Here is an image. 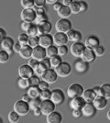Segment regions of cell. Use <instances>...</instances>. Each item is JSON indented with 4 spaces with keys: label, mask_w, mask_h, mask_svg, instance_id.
I'll list each match as a JSON object with an SVG mask.
<instances>
[{
    "label": "cell",
    "mask_w": 110,
    "mask_h": 123,
    "mask_svg": "<svg viewBox=\"0 0 110 123\" xmlns=\"http://www.w3.org/2000/svg\"><path fill=\"white\" fill-rule=\"evenodd\" d=\"M84 88V86L79 84V83H73L70 85L67 88V97L70 98H77V97H82Z\"/></svg>",
    "instance_id": "6da1fadb"
},
{
    "label": "cell",
    "mask_w": 110,
    "mask_h": 123,
    "mask_svg": "<svg viewBox=\"0 0 110 123\" xmlns=\"http://www.w3.org/2000/svg\"><path fill=\"white\" fill-rule=\"evenodd\" d=\"M72 27H73L72 22L68 18H60L55 23V30L57 32L67 33L72 30Z\"/></svg>",
    "instance_id": "7a4b0ae2"
},
{
    "label": "cell",
    "mask_w": 110,
    "mask_h": 123,
    "mask_svg": "<svg viewBox=\"0 0 110 123\" xmlns=\"http://www.w3.org/2000/svg\"><path fill=\"white\" fill-rule=\"evenodd\" d=\"M54 70H55V72L57 73L59 77H67L72 73V66L67 62H63Z\"/></svg>",
    "instance_id": "3957f363"
},
{
    "label": "cell",
    "mask_w": 110,
    "mask_h": 123,
    "mask_svg": "<svg viewBox=\"0 0 110 123\" xmlns=\"http://www.w3.org/2000/svg\"><path fill=\"white\" fill-rule=\"evenodd\" d=\"M29 103L23 101L22 99H19L14 104V111H16L19 116H26L29 112Z\"/></svg>",
    "instance_id": "277c9868"
},
{
    "label": "cell",
    "mask_w": 110,
    "mask_h": 123,
    "mask_svg": "<svg viewBox=\"0 0 110 123\" xmlns=\"http://www.w3.org/2000/svg\"><path fill=\"white\" fill-rule=\"evenodd\" d=\"M56 105L51 100V99H46V100H41L40 109L41 111V115L47 116L50 113L53 112L55 110Z\"/></svg>",
    "instance_id": "5b68a950"
},
{
    "label": "cell",
    "mask_w": 110,
    "mask_h": 123,
    "mask_svg": "<svg viewBox=\"0 0 110 123\" xmlns=\"http://www.w3.org/2000/svg\"><path fill=\"white\" fill-rule=\"evenodd\" d=\"M51 100L52 101L56 106L57 105H62L64 100H65V94L62 89L57 88L53 89L52 91V96H51Z\"/></svg>",
    "instance_id": "8992f818"
},
{
    "label": "cell",
    "mask_w": 110,
    "mask_h": 123,
    "mask_svg": "<svg viewBox=\"0 0 110 123\" xmlns=\"http://www.w3.org/2000/svg\"><path fill=\"white\" fill-rule=\"evenodd\" d=\"M41 77L43 81L47 82L48 84H53L57 81L59 76L53 68H50V69H47L46 71H44Z\"/></svg>",
    "instance_id": "52a82bcc"
},
{
    "label": "cell",
    "mask_w": 110,
    "mask_h": 123,
    "mask_svg": "<svg viewBox=\"0 0 110 123\" xmlns=\"http://www.w3.org/2000/svg\"><path fill=\"white\" fill-rule=\"evenodd\" d=\"M85 46H84V43H82L81 41L78 42H73V44L70 47V52L73 57H76V58H81L83 52H84Z\"/></svg>",
    "instance_id": "ba28073f"
},
{
    "label": "cell",
    "mask_w": 110,
    "mask_h": 123,
    "mask_svg": "<svg viewBox=\"0 0 110 123\" xmlns=\"http://www.w3.org/2000/svg\"><path fill=\"white\" fill-rule=\"evenodd\" d=\"M20 18L21 19H22V21L34 23L35 18H36V12H35V10L33 8L23 9L20 13Z\"/></svg>",
    "instance_id": "9c48e42d"
},
{
    "label": "cell",
    "mask_w": 110,
    "mask_h": 123,
    "mask_svg": "<svg viewBox=\"0 0 110 123\" xmlns=\"http://www.w3.org/2000/svg\"><path fill=\"white\" fill-rule=\"evenodd\" d=\"M17 73H18V75L20 78L29 79L34 74V70L28 63H26V64H22L19 66Z\"/></svg>",
    "instance_id": "30bf717a"
},
{
    "label": "cell",
    "mask_w": 110,
    "mask_h": 123,
    "mask_svg": "<svg viewBox=\"0 0 110 123\" xmlns=\"http://www.w3.org/2000/svg\"><path fill=\"white\" fill-rule=\"evenodd\" d=\"M47 57V53H46V49L41 46H37L33 48L32 50V57L33 59H35L37 61L41 62L43 59H45Z\"/></svg>",
    "instance_id": "8fae6325"
},
{
    "label": "cell",
    "mask_w": 110,
    "mask_h": 123,
    "mask_svg": "<svg viewBox=\"0 0 110 123\" xmlns=\"http://www.w3.org/2000/svg\"><path fill=\"white\" fill-rule=\"evenodd\" d=\"M53 44L56 46H61V45H67L68 42V37L66 33L63 32H56L53 35Z\"/></svg>",
    "instance_id": "7c38bea8"
},
{
    "label": "cell",
    "mask_w": 110,
    "mask_h": 123,
    "mask_svg": "<svg viewBox=\"0 0 110 123\" xmlns=\"http://www.w3.org/2000/svg\"><path fill=\"white\" fill-rule=\"evenodd\" d=\"M37 26H38V36H41L43 34H49L52 30V25L49 20L41 22L37 24Z\"/></svg>",
    "instance_id": "4fadbf2b"
},
{
    "label": "cell",
    "mask_w": 110,
    "mask_h": 123,
    "mask_svg": "<svg viewBox=\"0 0 110 123\" xmlns=\"http://www.w3.org/2000/svg\"><path fill=\"white\" fill-rule=\"evenodd\" d=\"M53 44V37L49 34H43L39 36V45L47 49L48 47L52 46Z\"/></svg>",
    "instance_id": "5bb4252c"
},
{
    "label": "cell",
    "mask_w": 110,
    "mask_h": 123,
    "mask_svg": "<svg viewBox=\"0 0 110 123\" xmlns=\"http://www.w3.org/2000/svg\"><path fill=\"white\" fill-rule=\"evenodd\" d=\"M100 45V40L99 38L95 35H91V36L87 37V39L85 40L84 42V46L85 48H88L91 50H94L97 46Z\"/></svg>",
    "instance_id": "9a60e30c"
},
{
    "label": "cell",
    "mask_w": 110,
    "mask_h": 123,
    "mask_svg": "<svg viewBox=\"0 0 110 123\" xmlns=\"http://www.w3.org/2000/svg\"><path fill=\"white\" fill-rule=\"evenodd\" d=\"M92 103L96 110H104L107 107V99L103 96H96Z\"/></svg>",
    "instance_id": "2e32d148"
},
{
    "label": "cell",
    "mask_w": 110,
    "mask_h": 123,
    "mask_svg": "<svg viewBox=\"0 0 110 123\" xmlns=\"http://www.w3.org/2000/svg\"><path fill=\"white\" fill-rule=\"evenodd\" d=\"M96 108H94L93 103H86L84 106V108H82V113L83 116L86 118H92L96 114Z\"/></svg>",
    "instance_id": "e0dca14e"
},
{
    "label": "cell",
    "mask_w": 110,
    "mask_h": 123,
    "mask_svg": "<svg viewBox=\"0 0 110 123\" xmlns=\"http://www.w3.org/2000/svg\"><path fill=\"white\" fill-rule=\"evenodd\" d=\"M47 123H62L63 122V115L59 111H53L46 116Z\"/></svg>",
    "instance_id": "ac0fdd59"
},
{
    "label": "cell",
    "mask_w": 110,
    "mask_h": 123,
    "mask_svg": "<svg viewBox=\"0 0 110 123\" xmlns=\"http://www.w3.org/2000/svg\"><path fill=\"white\" fill-rule=\"evenodd\" d=\"M86 104L85 100L82 97H77V98H71L70 101V107L72 109H81L84 108V106Z\"/></svg>",
    "instance_id": "d6986e66"
},
{
    "label": "cell",
    "mask_w": 110,
    "mask_h": 123,
    "mask_svg": "<svg viewBox=\"0 0 110 123\" xmlns=\"http://www.w3.org/2000/svg\"><path fill=\"white\" fill-rule=\"evenodd\" d=\"M66 34H67V37H68V41L73 42H73L81 41V40L83 39V35H82L81 31H77V30H74V29H72Z\"/></svg>",
    "instance_id": "ffe728a7"
},
{
    "label": "cell",
    "mask_w": 110,
    "mask_h": 123,
    "mask_svg": "<svg viewBox=\"0 0 110 123\" xmlns=\"http://www.w3.org/2000/svg\"><path fill=\"white\" fill-rule=\"evenodd\" d=\"M95 58H96V56L94 54V50H91V49H88V48H85L84 49V52H83V54L81 56L82 60H84V62H86L88 63L94 62L95 60Z\"/></svg>",
    "instance_id": "44dd1931"
},
{
    "label": "cell",
    "mask_w": 110,
    "mask_h": 123,
    "mask_svg": "<svg viewBox=\"0 0 110 123\" xmlns=\"http://www.w3.org/2000/svg\"><path fill=\"white\" fill-rule=\"evenodd\" d=\"M14 44H15V41L13 40V38L6 36L3 41H1L0 47L2 48V50H5V51H10V50H13Z\"/></svg>",
    "instance_id": "7402d4cb"
},
{
    "label": "cell",
    "mask_w": 110,
    "mask_h": 123,
    "mask_svg": "<svg viewBox=\"0 0 110 123\" xmlns=\"http://www.w3.org/2000/svg\"><path fill=\"white\" fill-rule=\"evenodd\" d=\"M32 49L31 47H29L28 44H25V45H22L21 46V49L18 54L21 58L23 59H26V60H29L32 57Z\"/></svg>",
    "instance_id": "603a6c76"
},
{
    "label": "cell",
    "mask_w": 110,
    "mask_h": 123,
    "mask_svg": "<svg viewBox=\"0 0 110 123\" xmlns=\"http://www.w3.org/2000/svg\"><path fill=\"white\" fill-rule=\"evenodd\" d=\"M74 68H75V70L78 73L84 74V73L88 71V69H89V63L86 62H84V60H82V59H80V60L75 62V63H74Z\"/></svg>",
    "instance_id": "cb8c5ba5"
},
{
    "label": "cell",
    "mask_w": 110,
    "mask_h": 123,
    "mask_svg": "<svg viewBox=\"0 0 110 123\" xmlns=\"http://www.w3.org/2000/svg\"><path fill=\"white\" fill-rule=\"evenodd\" d=\"M96 95L94 94L93 88H89V89H85L83 92V95H82V98L85 100L86 103H92L94 101V99L95 98Z\"/></svg>",
    "instance_id": "d4e9b609"
},
{
    "label": "cell",
    "mask_w": 110,
    "mask_h": 123,
    "mask_svg": "<svg viewBox=\"0 0 110 123\" xmlns=\"http://www.w3.org/2000/svg\"><path fill=\"white\" fill-rule=\"evenodd\" d=\"M57 15L61 18H68L69 17L72 15V13H71V10H70L69 6L63 5V6L57 11Z\"/></svg>",
    "instance_id": "484cf974"
},
{
    "label": "cell",
    "mask_w": 110,
    "mask_h": 123,
    "mask_svg": "<svg viewBox=\"0 0 110 123\" xmlns=\"http://www.w3.org/2000/svg\"><path fill=\"white\" fill-rule=\"evenodd\" d=\"M27 94L29 96L30 98H40L41 94V89L39 86H29L27 90Z\"/></svg>",
    "instance_id": "4316f807"
},
{
    "label": "cell",
    "mask_w": 110,
    "mask_h": 123,
    "mask_svg": "<svg viewBox=\"0 0 110 123\" xmlns=\"http://www.w3.org/2000/svg\"><path fill=\"white\" fill-rule=\"evenodd\" d=\"M100 91H101V96H103L106 99L110 98V84L109 83H105L103 84L100 86Z\"/></svg>",
    "instance_id": "83f0119b"
},
{
    "label": "cell",
    "mask_w": 110,
    "mask_h": 123,
    "mask_svg": "<svg viewBox=\"0 0 110 123\" xmlns=\"http://www.w3.org/2000/svg\"><path fill=\"white\" fill-rule=\"evenodd\" d=\"M49 59H50V62H51V67L53 69H55L59 64H61L63 62V59L60 55H55V56L51 57Z\"/></svg>",
    "instance_id": "f1b7e54d"
},
{
    "label": "cell",
    "mask_w": 110,
    "mask_h": 123,
    "mask_svg": "<svg viewBox=\"0 0 110 123\" xmlns=\"http://www.w3.org/2000/svg\"><path fill=\"white\" fill-rule=\"evenodd\" d=\"M41 103V99L40 98H31V99H30V101L29 102V109H30V110H34V109H36V108H40Z\"/></svg>",
    "instance_id": "f546056e"
},
{
    "label": "cell",
    "mask_w": 110,
    "mask_h": 123,
    "mask_svg": "<svg viewBox=\"0 0 110 123\" xmlns=\"http://www.w3.org/2000/svg\"><path fill=\"white\" fill-rule=\"evenodd\" d=\"M46 53H47L48 58L58 55V47L56 45H54V44H52V46L48 47L46 49Z\"/></svg>",
    "instance_id": "4dcf8cb0"
},
{
    "label": "cell",
    "mask_w": 110,
    "mask_h": 123,
    "mask_svg": "<svg viewBox=\"0 0 110 123\" xmlns=\"http://www.w3.org/2000/svg\"><path fill=\"white\" fill-rule=\"evenodd\" d=\"M29 37H36L38 36V26L35 23H32L30 27L29 28V30L26 31Z\"/></svg>",
    "instance_id": "1f68e13d"
},
{
    "label": "cell",
    "mask_w": 110,
    "mask_h": 123,
    "mask_svg": "<svg viewBox=\"0 0 110 123\" xmlns=\"http://www.w3.org/2000/svg\"><path fill=\"white\" fill-rule=\"evenodd\" d=\"M20 116L16 112V111H10L8 113V116H7V119L10 123H17L19 120Z\"/></svg>",
    "instance_id": "d6a6232c"
},
{
    "label": "cell",
    "mask_w": 110,
    "mask_h": 123,
    "mask_svg": "<svg viewBox=\"0 0 110 123\" xmlns=\"http://www.w3.org/2000/svg\"><path fill=\"white\" fill-rule=\"evenodd\" d=\"M70 10L72 14H78L81 12V8H80V4H79V1H75L73 0V2L70 5Z\"/></svg>",
    "instance_id": "836d02e7"
},
{
    "label": "cell",
    "mask_w": 110,
    "mask_h": 123,
    "mask_svg": "<svg viewBox=\"0 0 110 123\" xmlns=\"http://www.w3.org/2000/svg\"><path fill=\"white\" fill-rule=\"evenodd\" d=\"M17 86L21 89H28L29 87V81L26 78H20L17 80Z\"/></svg>",
    "instance_id": "e575fe53"
},
{
    "label": "cell",
    "mask_w": 110,
    "mask_h": 123,
    "mask_svg": "<svg viewBox=\"0 0 110 123\" xmlns=\"http://www.w3.org/2000/svg\"><path fill=\"white\" fill-rule=\"evenodd\" d=\"M10 55L5 50H0V63H6L9 61Z\"/></svg>",
    "instance_id": "d590c367"
},
{
    "label": "cell",
    "mask_w": 110,
    "mask_h": 123,
    "mask_svg": "<svg viewBox=\"0 0 110 123\" xmlns=\"http://www.w3.org/2000/svg\"><path fill=\"white\" fill-rule=\"evenodd\" d=\"M20 5L23 9L33 8L34 7V0H20Z\"/></svg>",
    "instance_id": "8d00e7d4"
},
{
    "label": "cell",
    "mask_w": 110,
    "mask_h": 123,
    "mask_svg": "<svg viewBox=\"0 0 110 123\" xmlns=\"http://www.w3.org/2000/svg\"><path fill=\"white\" fill-rule=\"evenodd\" d=\"M51 96H52V90L49 89H44L41 91L40 94V98L41 100H46V99H51Z\"/></svg>",
    "instance_id": "74e56055"
},
{
    "label": "cell",
    "mask_w": 110,
    "mask_h": 123,
    "mask_svg": "<svg viewBox=\"0 0 110 123\" xmlns=\"http://www.w3.org/2000/svg\"><path fill=\"white\" fill-rule=\"evenodd\" d=\"M28 45L29 47H31L32 49L37 46H39V36L29 37V41H28Z\"/></svg>",
    "instance_id": "f35d334b"
},
{
    "label": "cell",
    "mask_w": 110,
    "mask_h": 123,
    "mask_svg": "<svg viewBox=\"0 0 110 123\" xmlns=\"http://www.w3.org/2000/svg\"><path fill=\"white\" fill-rule=\"evenodd\" d=\"M29 86H38L39 84L41 82V79H40V76H38L36 74H33L29 79Z\"/></svg>",
    "instance_id": "ab89813d"
},
{
    "label": "cell",
    "mask_w": 110,
    "mask_h": 123,
    "mask_svg": "<svg viewBox=\"0 0 110 123\" xmlns=\"http://www.w3.org/2000/svg\"><path fill=\"white\" fill-rule=\"evenodd\" d=\"M94 51L95 56H96V57H101V56H103V55L105 54V46H104V45H101V44H100L99 46H97L95 49H94Z\"/></svg>",
    "instance_id": "60d3db41"
},
{
    "label": "cell",
    "mask_w": 110,
    "mask_h": 123,
    "mask_svg": "<svg viewBox=\"0 0 110 123\" xmlns=\"http://www.w3.org/2000/svg\"><path fill=\"white\" fill-rule=\"evenodd\" d=\"M69 51V49L67 45H61L58 46V55H60L61 57L65 56Z\"/></svg>",
    "instance_id": "b9f144b4"
},
{
    "label": "cell",
    "mask_w": 110,
    "mask_h": 123,
    "mask_svg": "<svg viewBox=\"0 0 110 123\" xmlns=\"http://www.w3.org/2000/svg\"><path fill=\"white\" fill-rule=\"evenodd\" d=\"M29 37L28 36L26 32L25 33H21L18 35V42L20 43L21 45H25V44H28V41H29Z\"/></svg>",
    "instance_id": "7bdbcfd3"
},
{
    "label": "cell",
    "mask_w": 110,
    "mask_h": 123,
    "mask_svg": "<svg viewBox=\"0 0 110 123\" xmlns=\"http://www.w3.org/2000/svg\"><path fill=\"white\" fill-rule=\"evenodd\" d=\"M46 20H48V16L46 14H39V15H36V18H35L34 23L35 24H39L41 22H43V21Z\"/></svg>",
    "instance_id": "ee69618b"
},
{
    "label": "cell",
    "mask_w": 110,
    "mask_h": 123,
    "mask_svg": "<svg viewBox=\"0 0 110 123\" xmlns=\"http://www.w3.org/2000/svg\"><path fill=\"white\" fill-rule=\"evenodd\" d=\"M39 62H40L39 61H37V60L33 59V58H30V59H29L28 64L31 67L33 70H35V69H37V67L39 66Z\"/></svg>",
    "instance_id": "f6af8a7d"
},
{
    "label": "cell",
    "mask_w": 110,
    "mask_h": 123,
    "mask_svg": "<svg viewBox=\"0 0 110 123\" xmlns=\"http://www.w3.org/2000/svg\"><path fill=\"white\" fill-rule=\"evenodd\" d=\"M79 4H80V8H81V12H84L88 9V4L84 1V0H81L79 1Z\"/></svg>",
    "instance_id": "bcb514c9"
},
{
    "label": "cell",
    "mask_w": 110,
    "mask_h": 123,
    "mask_svg": "<svg viewBox=\"0 0 110 123\" xmlns=\"http://www.w3.org/2000/svg\"><path fill=\"white\" fill-rule=\"evenodd\" d=\"M47 3H46V0H34V6L36 7H42V6H45Z\"/></svg>",
    "instance_id": "7dc6e473"
},
{
    "label": "cell",
    "mask_w": 110,
    "mask_h": 123,
    "mask_svg": "<svg viewBox=\"0 0 110 123\" xmlns=\"http://www.w3.org/2000/svg\"><path fill=\"white\" fill-rule=\"evenodd\" d=\"M39 88L41 89V90H44V89H49L50 88V84H48L47 82H45V81H41L40 82V84H39Z\"/></svg>",
    "instance_id": "c3c4849f"
},
{
    "label": "cell",
    "mask_w": 110,
    "mask_h": 123,
    "mask_svg": "<svg viewBox=\"0 0 110 123\" xmlns=\"http://www.w3.org/2000/svg\"><path fill=\"white\" fill-rule=\"evenodd\" d=\"M72 115H73V118H79L83 116V113H82V110H81V109H73Z\"/></svg>",
    "instance_id": "681fc988"
},
{
    "label": "cell",
    "mask_w": 110,
    "mask_h": 123,
    "mask_svg": "<svg viewBox=\"0 0 110 123\" xmlns=\"http://www.w3.org/2000/svg\"><path fill=\"white\" fill-rule=\"evenodd\" d=\"M33 9L36 12V15H39V14H46V8H45V6H42V7H36V6H34Z\"/></svg>",
    "instance_id": "f907efd6"
},
{
    "label": "cell",
    "mask_w": 110,
    "mask_h": 123,
    "mask_svg": "<svg viewBox=\"0 0 110 123\" xmlns=\"http://www.w3.org/2000/svg\"><path fill=\"white\" fill-rule=\"evenodd\" d=\"M32 23H30V22H26V21H22L21 22V29H22V31H24L25 32H26L28 30H29V28L30 27V25H31Z\"/></svg>",
    "instance_id": "816d5d0a"
},
{
    "label": "cell",
    "mask_w": 110,
    "mask_h": 123,
    "mask_svg": "<svg viewBox=\"0 0 110 123\" xmlns=\"http://www.w3.org/2000/svg\"><path fill=\"white\" fill-rule=\"evenodd\" d=\"M21 46L22 45H21L19 42H15V44L13 46V51H14V53H18L21 49Z\"/></svg>",
    "instance_id": "f5cc1de1"
},
{
    "label": "cell",
    "mask_w": 110,
    "mask_h": 123,
    "mask_svg": "<svg viewBox=\"0 0 110 123\" xmlns=\"http://www.w3.org/2000/svg\"><path fill=\"white\" fill-rule=\"evenodd\" d=\"M52 6H53V10L57 12V11L59 10V9H60V8H61L62 6H63V3L59 1V2H56L55 4H53Z\"/></svg>",
    "instance_id": "db71d44e"
},
{
    "label": "cell",
    "mask_w": 110,
    "mask_h": 123,
    "mask_svg": "<svg viewBox=\"0 0 110 123\" xmlns=\"http://www.w3.org/2000/svg\"><path fill=\"white\" fill-rule=\"evenodd\" d=\"M6 37V31L4 29L0 28V43H1V41H3Z\"/></svg>",
    "instance_id": "11a10c76"
},
{
    "label": "cell",
    "mask_w": 110,
    "mask_h": 123,
    "mask_svg": "<svg viewBox=\"0 0 110 123\" xmlns=\"http://www.w3.org/2000/svg\"><path fill=\"white\" fill-rule=\"evenodd\" d=\"M21 99H22L23 101H25V102L29 103V101H30V99H31V98H29V95H28V94L26 93V94H24V95L22 96V98H21Z\"/></svg>",
    "instance_id": "9f6ffc18"
},
{
    "label": "cell",
    "mask_w": 110,
    "mask_h": 123,
    "mask_svg": "<svg viewBox=\"0 0 110 123\" xmlns=\"http://www.w3.org/2000/svg\"><path fill=\"white\" fill-rule=\"evenodd\" d=\"M33 115H34L35 117H40V116L41 115V111L40 108H36V109H34V110H33Z\"/></svg>",
    "instance_id": "6f0895ef"
},
{
    "label": "cell",
    "mask_w": 110,
    "mask_h": 123,
    "mask_svg": "<svg viewBox=\"0 0 110 123\" xmlns=\"http://www.w3.org/2000/svg\"><path fill=\"white\" fill-rule=\"evenodd\" d=\"M93 90H94V94L96 95V96H101V91H100V86H94L93 88Z\"/></svg>",
    "instance_id": "680465c9"
},
{
    "label": "cell",
    "mask_w": 110,
    "mask_h": 123,
    "mask_svg": "<svg viewBox=\"0 0 110 123\" xmlns=\"http://www.w3.org/2000/svg\"><path fill=\"white\" fill-rule=\"evenodd\" d=\"M73 2V0H63V5L66 6H70V5Z\"/></svg>",
    "instance_id": "91938a15"
},
{
    "label": "cell",
    "mask_w": 110,
    "mask_h": 123,
    "mask_svg": "<svg viewBox=\"0 0 110 123\" xmlns=\"http://www.w3.org/2000/svg\"><path fill=\"white\" fill-rule=\"evenodd\" d=\"M60 0H46V3L49 4V5H53V4H55L56 2H59Z\"/></svg>",
    "instance_id": "94428289"
},
{
    "label": "cell",
    "mask_w": 110,
    "mask_h": 123,
    "mask_svg": "<svg viewBox=\"0 0 110 123\" xmlns=\"http://www.w3.org/2000/svg\"><path fill=\"white\" fill-rule=\"evenodd\" d=\"M106 118H107L110 120V110L107 113H106Z\"/></svg>",
    "instance_id": "6125c7cd"
},
{
    "label": "cell",
    "mask_w": 110,
    "mask_h": 123,
    "mask_svg": "<svg viewBox=\"0 0 110 123\" xmlns=\"http://www.w3.org/2000/svg\"><path fill=\"white\" fill-rule=\"evenodd\" d=\"M0 123H3V119L0 118Z\"/></svg>",
    "instance_id": "be15d7a7"
}]
</instances>
